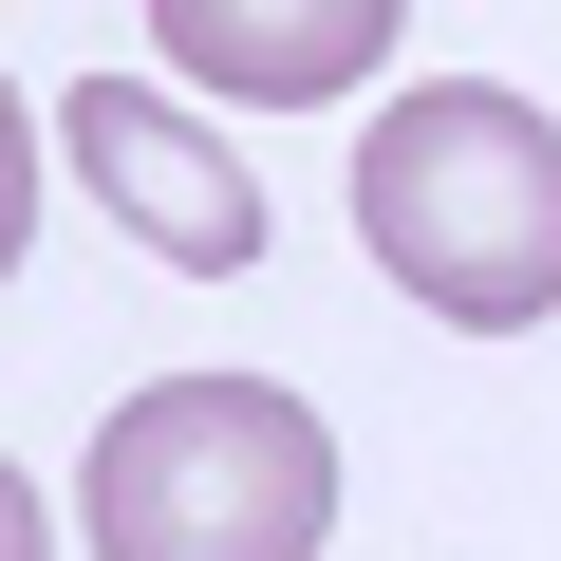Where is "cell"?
Listing matches in <instances>:
<instances>
[{
	"label": "cell",
	"instance_id": "277c9868",
	"mask_svg": "<svg viewBox=\"0 0 561 561\" xmlns=\"http://www.w3.org/2000/svg\"><path fill=\"white\" fill-rule=\"evenodd\" d=\"M412 0H150V38L187 57V94H243V113H319L393 57Z\"/></svg>",
	"mask_w": 561,
	"mask_h": 561
},
{
	"label": "cell",
	"instance_id": "8992f818",
	"mask_svg": "<svg viewBox=\"0 0 561 561\" xmlns=\"http://www.w3.org/2000/svg\"><path fill=\"white\" fill-rule=\"evenodd\" d=\"M0 561H57V542H38V486H20V468H0Z\"/></svg>",
	"mask_w": 561,
	"mask_h": 561
},
{
	"label": "cell",
	"instance_id": "7a4b0ae2",
	"mask_svg": "<svg viewBox=\"0 0 561 561\" xmlns=\"http://www.w3.org/2000/svg\"><path fill=\"white\" fill-rule=\"evenodd\" d=\"M94 561H319L337 524V431L280 375H169L94 431L76 468Z\"/></svg>",
	"mask_w": 561,
	"mask_h": 561
},
{
	"label": "cell",
	"instance_id": "3957f363",
	"mask_svg": "<svg viewBox=\"0 0 561 561\" xmlns=\"http://www.w3.org/2000/svg\"><path fill=\"white\" fill-rule=\"evenodd\" d=\"M57 150H76V187H94L150 262H187V280H243V262H262V169H243L206 113H169L150 76H76V94H57Z\"/></svg>",
	"mask_w": 561,
	"mask_h": 561
},
{
	"label": "cell",
	"instance_id": "6da1fadb",
	"mask_svg": "<svg viewBox=\"0 0 561 561\" xmlns=\"http://www.w3.org/2000/svg\"><path fill=\"white\" fill-rule=\"evenodd\" d=\"M356 225H375V262L412 280V300L468 319V337L561 319V113L505 94V76L393 94L356 131Z\"/></svg>",
	"mask_w": 561,
	"mask_h": 561
},
{
	"label": "cell",
	"instance_id": "5b68a950",
	"mask_svg": "<svg viewBox=\"0 0 561 561\" xmlns=\"http://www.w3.org/2000/svg\"><path fill=\"white\" fill-rule=\"evenodd\" d=\"M38 243V131H20V94H0V262Z\"/></svg>",
	"mask_w": 561,
	"mask_h": 561
}]
</instances>
